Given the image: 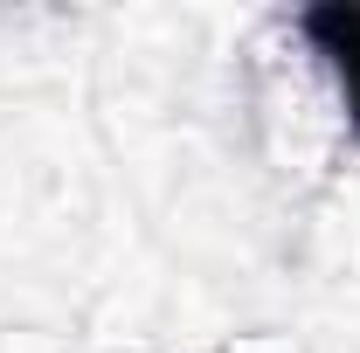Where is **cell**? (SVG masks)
<instances>
[{"instance_id":"cell-1","label":"cell","mask_w":360,"mask_h":353,"mask_svg":"<svg viewBox=\"0 0 360 353\" xmlns=\"http://www.w3.org/2000/svg\"><path fill=\"white\" fill-rule=\"evenodd\" d=\"M305 42L326 56V70L340 77V97H347V125L360 132V0H326V7H305L298 14Z\"/></svg>"}]
</instances>
